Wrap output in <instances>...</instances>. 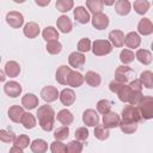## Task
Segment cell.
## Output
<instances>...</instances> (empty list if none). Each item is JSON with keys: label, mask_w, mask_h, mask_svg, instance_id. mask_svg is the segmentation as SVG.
I'll list each match as a JSON object with an SVG mask.
<instances>
[{"label": "cell", "mask_w": 153, "mask_h": 153, "mask_svg": "<svg viewBox=\"0 0 153 153\" xmlns=\"http://www.w3.org/2000/svg\"><path fill=\"white\" fill-rule=\"evenodd\" d=\"M23 151H24V149H22L20 147H18V146H16V145L10 149V152H19V153H23Z\"/></svg>", "instance_id": "cell-53"}, {"label": "cell", "mask_w": 153, "mask_h": 153, "mask_svg": "<svg viewBox=\"0 0 153 153\" xmlns=\"http://www.w3.org/2000/svg\"><path fill=\"white\" fill-rule=\"evenodd\" d=\"M137 109L141 114L142 120H151L153 117V98L149 96H142L137 103Z\"/></svg>", "instance_id": "cell-2"}, {"label": "cell", "mask_w": 153, "mask_h": 153, "mask_svg": "<svg viewBox=\"0 0 153 153\" xmlns=\"http://www.w3.org/2000/svg\"><path fill=\"white\" fill-rule=\"evenodd\" d=\"M37 118L41 128L45 131H50L54 127V118H55L54 109L48 104L41 105L37 110Z\"/></svg>", "instance_id": "cell-1"}, {"label": "cell", "mask_w": 153, "mask_h": 153, "mask_svg": "<svg viewBox=\"0 0 153 153\" xmlns=\"http://www.w3.org/2000/svg\"><path fill=\"white\" fill-rule=\"evenodd\" d=\"M82 122L87 127H96L99 123V116L96 110L93 109H87L82 114Z\"/></svg>", "instance_id": "cell-8"}, {"label": "cell", "mask_w": 153, "mask_h": 153, "mask_svg": "<svg viewBox=\"0 0 153 153\" xmlns=\"http://www.w3.org/2000/svg\"><path fill=\"white\" fill-rule=\"evenodd\" d=\"M20 73V66L16 61H8L5 65V74L10 78H16Z\"/></svg>", "instance_id": "cell-21"}, {"label": "cell", "mask_w": 153, "mask_h": 153, "mask_svg": "<svg viewBox=\"0 0 153 153\" xmlns=\"http://www.w3.org/2000/svg\"><path fill=\"white\" fill-rule=\"evenodd\" d=\"M84 82V75L76 71H72L68 73V76H67V81H66V85L68 86H72V87H79L81 86Z\"/></svg>", "instance_id": "cell-11"}, {"label": "cell", "mask_w": 153, "mask_h": 153, "mask_svg": "<svg viewBox=\"0 0 153 153\" xmlns=\"http://www.w3.org/2000/svg\"><path fill=\"white\" fill-rule=\"evenodd\" d=\"M91 49L96 56H104L112 51V44L106 39H96L91 44Z\"/></svg>", "instance_id": "cell-3"}, {"label": "cell", "mask_w": 153, "mask_h": 153, "mask_svg": "<svg viewBox=\"0 0 153 153\" xmlns=\"http://www.w3.org/2000/svg\"><path fill=\"white\" fill-rule=\"evenodd\" d=\"M133 7H134L136 13L145 14L149 10V2L147 0H135L133 4Z\"/></svg>", "instance_id": "cell-34"}, {"label": "cell", "mask_w": 153, "mask_h": 153, "mask_svg": "<svg viewBox=\"0 0 153 153\" xmlns=\"http://www.w3.org/2000/svg\"><path fill=\"white\" fill-rule=\"evenodd\" d=\"M23 32L27 38H35L39 33V26L35 22H29L27 24H25V26L23 29Z\"/></svg>", "instance_id": "cell-22"}, {"label": "cell", "mask_w": 153, "mask_h": 153, "mask_svg": "<svg viewBox=\"0 0 153 153\" xmlns=\"http://www.w3.org/2000/svg\"><path fill=\"white\" fill-rule=\"evenodd\" d=\"M91 49V41L88 38H81L78 42V50L80 53H86Z\"/></svg>", "instance_id": "cell-47"}, {"label": "cell", "mask_w": 153, "mask_h": 153, "mask_svg": "<svg viewBox=\"0 0 153 153\" xmlns=\"http://www.w3.org/2000/svg\"><path fill=\"white\" fill-rule=\"evenodd\" d=\"M56 25H57V29L61 32H63V33L71 32L72 31V27H73L72 20L67 16H60L57 18V20H56Z\"/></svg>", "instance_id": "cell-18"}, {"label": "cell", "mask_w": 153, "mask_h": 153, "mask_svg": "<svg viewBox=\"0 0 153 153\" xmlns=\"http://www.w3.org/2000/svg\"><path fill=\"white\" fill-rule=\"evenodd\" d=\"M35 2H36V5H38L41 7H45L50 4V0H35Z\"/></svg>", "instance_id": "cell-52"}, {"label": "cell", "mask_w": 153, "mask_h": 153, "mask_svg": "<svg viewBox=\"0 0 153 153\" xmlns=\"http://www.w3.org/2000/svg\"><path fill=\"white\" fill-rule=\"evenodd\" d=\"M91 23H92V26L94 29H97V30H104L109 25V18L103 12H98V13H94L93 14V17L91 18Z\"/></svg>", "instance_id": "cell-6"}, {"label": "cell", "mask_w": 153, "mask_h": 153, "mask_svg": "<svg viewBox=\"0 0 153 153\" xmlns=\"http://www.w3.org/2000/svg\"><path fill=\"white\" fill-rule=\"evenodd\" d=\"M116 93H117L118 99H120L121 102L128 103V99H129V96H130V93H131V90H130V87H129L128 85L123 84V85L118 88V91H117Z\"/></svg>", "instance_id": "cell-36"}, {"label": "cell", "mask_w": 153, "mask_h": 153, "mask_svg": "<svg viewBox=\"0 0 153 153\" xmlns=\"http://www.w3.org/2000/svg\"><path fill=\"white\" fill-rule=\"evenodd\" d=\"M14 145L16 146H18V147H20L22 149H25L27 146H29V143H30V139H29V136L27 135H25V134H22V135H19V136H17L16 139H14Z\"/></svg>", "instance_id": "cell-43"}, {"label": "cell", "mask_w": 153, "mask_h": 153, "mask_svg": "<svg viewBox=\"0 0 153 153\" xmlns=\"http://www.w3.org/2000/svg\"><path fill=\"white\" fill-rule=\"evenodd\" d=\"M86 7L88 8L90 12H92L94 14V13L102 12L104 5H103L102 0H86Z\"/></svg>", "instance_id": "cell-35"}, {"label": "cell", "mask_w": 153, "mask_h": 153, "mask_svg": "<svg viewBox=\"0 0 153 153\" xmlns=\"http://www.w3.org/2000/svg\"><path fill=\"white\" fill-rule=\"evenodd\" d=\"M142 96H143L142 91H131V93L129 96V99H128V103L131 104V105H137V103L140 102Z\"/></svg>", "instance_id": "cell-48"}, {"label": "cell", "mask_w": 153, "mask_h": 153, "mask_svg": "<svg viewBox=\"0 0 153 153\" xmlns=\"http://www.w3.org/2000/svg\"><path fill=\"white\" fill-rule=\"evenodd\" d=\"M14 2H17V4H23V2H25L26 0H13Z\"/></svg>", "instance_id": "cell-56"}, {"label": "cell", "mask_w": 153, "mask_h": 153, "mask_svg": "<svg viewBox=\"0 0 153 153\" xmlns=\"http://www.w3.org/2000/svg\"><path fill=\"white\" fill-rule=\"evenodd\" d=\"M0 62H1V56H0Z\"/></svg>", "instance_id": "cell-57"}, {"label": "cell", "mask_w": 153, "mask_h": 153, "mask_svg": "<svg viewBox=\"0 0 153 153\" xmlns=\"http://www.w3.org/2000/svg\"><path fill=\"white\" fill-rule=\"evenodd\" d=\"M109 128H106L104 124H97L94 128V136L98 140H105L109 137Z\"/></svg>", "instance_id": "cell-38"}, {"label": "cell", "mask_w": 153, "mask_h": 153, "mask_svg": "<svg viewBox=\"0 0 153 153\" xmlns=\"http://www.w3.org/2000/svg\"><path fill=\"white\" fill-rule=\"evenodd\" d=\"M118 127L124 134H133L137 129V123L136 122H128V121H120Z\"/></svg>", "instance_id": "cell-33"}, {"label": "cell", "mask_w": 153, "mask_h": 153, "mask_svg": "<svg viewBox=\"0 0 153 153\" xmlns=\"http://www.w3.org/2000/svg\"><path fill=\"white\" fill-rule=\"evenodd\" d=\"M50 151L53 153H65L66 152V145L61 142V140H55L50 145Z\"/></svg>", "instance_id": "cell-45"}, {"label": "cell", "mask_w": 153, "mask_h": 153, "mask_svg": "<svg viewBox=\"0 0 153 153\" xmlns=\"http://www.w3.org/2000/svg\"><path fill=\"white\" fill-rule=\"evenodd\" d=\"M71 72V68L67 67V66H60L56 71V75H55V79L59 84L61 85H66V81H67V76H68V73Z\"/></svg>", "instance_id": "cell-27"}, {"label": "cell", "mask_w": 153, "mask_h": 153, "mask_svg": "<svg viewBox=\"0 0 153 153\" xmlns=\"http://www.w3.org/2000/svg\"><path fill=\"white\" fill-rule=\"evenodd\" d=\"M84 80L86 81V84H88V85L92 86V87L99 86V85H100V81H102L100 75H99L98 73L93 72V71L86 72V74H85V76H84Z\"/></svg>", "instance_id": "cell-26"}, {"label": "cell", "mask_w": 153, "mask_h": 153, "mask_svg": "<svg viewBox=\"0 0 153 153\" xmlns=\"http://www.w3.org/2000/svg\"><path fill=\"white\" fill-rule=\"evenodd\" d=\"M128 86L130 87L131 91H142V84L139 79H134L133 81H130V84Z\"/></svg>", "instance_id": "cell-50"}, {"label": "cell", "mask_w": 153, "mask_h": 153, "mask_svg": "<svg viewBox=\"0 0 153 153\" xmlns=\"http://www.w3.org/2000/svg\"><path fill=\"white\" fill-rule=\"evenodd\" d=\"M81 151H82V143L79 140H73L68 142V145L66 146V152L69 153H80Z\"/></svg>", "instance_id": "cell-42"}, {"label": "cell", "mask_w": 153, "mask_h": 153, "mask_svg": "<svg viewBox=\"0 0 153 153\" xmlns=\"http://www.w3.org/2000/svg\"><path fill=\"white\" fill-rule=\"evenodd\" d=\"M123 85V82H121V81H118V80H112L110 84H109V88H110V91L111 92H117L118 91V88L121 87Z\"/></svg>", "instance_id": "cell-51"}, {"label": "cell", "mask_w": 153, "mask_h": 153, "mask_svg": "<svg viewBox=\"0 0 153 153\" xmlns=\"http://www.w3.org/2000/svg\"><path fill=\"white\" fill-rule=\"evenodd\" d=\"M135 57L142 65H149L152 62V54L147 49H139L135 54Z\"/></svg>", "instance_id": "cell-28"}, {"label": "cell", "mask_w": 153, "mask_h": 153, "mask_svg": "<svg viewBox=\"0 0 153 153\" xmlns=\"http://www.w3.org/2000/svg\"><path fill=\"white\" fill-rule=\"evenodd\" d=\"M73 14H74L75 20H76L78 23H80V24H87V23L91 20L88 11H87L85 7H82V6H78V7L74 10V13H73Z\"/></svg>", "instance_id": "cell-16"}, {"label": "cell", "mask_w": 153, "mask_h": 153, "mask_svg": "<svg viewBox=\"0 0 153 153\" xmlns=\"http://www.w3.org/2000/svg\"><path fill=\"white\" fill-rule=\"evenodd\" d=\"M57 11L65 13V12H68L73 8L74 6V1L73 0H57L56 4H55Z\"/></svg>", "instance_id": "cell-37"}, {"label": "cell", "mask_w": 153, "mask_h": 153, "mask_svg": "<svg viewBox=\"0 0 153 153\" xmlns=\"http://www.w3.org/2000/svg\"><path fill=\"white\" fill-rule=\"evenodd\" d=\"M142 84V86L147 87V88H152L153 87V73L151 71H145L140 74V79H139Z\"/></svg>", "instance_id": "cell-32"}, {"label": "cell", "mask_w": 153, "mask_h": 153, "mask_svg": "<svg viewBox=\"0 0 153 153\" xmlns=\"http://www.w3.org/2000/svg\"><path fill=\"white\" fill-rule=\"evenodd\" d=\"M97 110L98 112H100L102 115L109 112L111 110V103L106 99H100L98 103H97Z\"/></svg>", "instance_id": "cell-44"}, {"label": "cell", "mask_w": 153, "mask_h": 153, "mask_svg": "<svg viewBox=\"0 0 153 153\" xmlns=\"http://www.w3.org/2000/svg\"><path fill=\"white\" fill-rule=\"evenodd\" d=\"M141 120H142V117H141V114H140L136 105L129 104V105L124 106V109L122 110V121L139 123Z\"/></svg>", "instance_id": "cell-4"}, {"label": "cell", "mask_w": 153, "mask_h": 153, "mask_svg": "<svg viewBox=\"0 0 153 153\" xmlns=\"http://www.w3.org/2000/svg\"><path fill=\"white\" fill-rule=\"evenodd\" d=\"M85 55L80 51H73L68 56V62L73 68H81L85 63Z\"/></svg>", "instance_id": "cell-12"}, {"label": "cell", "mask_w": 153, "mask_h": 153, "mask_svg": "<svg viewBox=\"0 0 153 153\" xmlns=\"http://www.w3.org/2000/svg\"><path fill=\"white\" fill-rule=\"evenodd\" d=\"M4 91L8 97L17 98L22 93V86L17 81H7L4 86Z\"/></svg>", "instance_id": "cell-9"}, {"label": "cell", "mask_w": 153, "mask_h": 153, "mask_svg": "<svg viewBox=\"0 0 153 153\" xmlns=\"http://www.w3.org/2000/svg\"><path fill=\"white\" fill-rule=\"evenodd\" d=\"M20 123L23 124V127L25 129H32L36 127V118L30 112H24L20 120Z\"/></svg>", "instance_id": "cell-29"}, {"label": "cell", "mask_w": 153, "mask_h": 153, "mask_svg": "<svg viewBox=\"0 0 153 153\" xmlns=\"http://www.w3.org/2000/svg\"><path fill=\"white\" fill-rule=\"evenodd\" d=\"M68 135H69V128H68V126L59 127V128L54 131V137H55L56 140H61V141H62V140L67 139Z\"/></svg>", "instance_id": "cell-41"}, {"label": "cell", "mask_w": 153, "mask_h": 153, "mask_svg": "<svg viewBox=\"0 0 153 153\" xmlns=\"http://www.w3.org/2000/svg\"><path fill=\"white\" fill-rule=\"evenodd\" d=\"M131 73H133V71H131L130 67H128V66H120V67L116 68L115 80H118V81L126 84L129 80V76H130Z\"/></svg>", "instance_id": "cell-14"}, {"label": "cell", "mask_w": 153, "mask_h": 153, "mask_svg": "<svg viewBox=\"0 0 153 153\" xmlns=\"http://www.w3.org/2000/svg\"><path fill=\"white\" fill-rule=\"evenodd\" d=\"M56 118H57V121H59L61 124H63V126H69V124L73 122V120H74L73 114H72L69 110H67V109L60 110V111L57 112V115H56Z\"/></svg>", "instance_id": "cell-24"}, {"label": "cell", "mask_w": 153, "mask_h": 153, "mask_svg": "<svg viewBox=\"0 0 153 153\" xmlns=\"http://www.w3.org/2000/svg\"><path fill=\"white\" fill-rule=\"evenodd\" d=\"M75 139L79 141H84L88 137V130L86 129V127H80L75 130Z\"/></svg>", "instance_id": "cell-49"}, {"label": "cell", "mask_w": 153, "mask_h": 153, "mask_svg": "<svg viewBox=\"0 0 153 153\" xmlns=\"http://www.w3.org/2000/svg\"><path fill=\"white\" fill-rule=\"evenodd\" d=\"M103 5H106V6H111L115 4V0H102Z\"/></svg>", "instance_id": "cell-54"}, {"label": "cell", "mask_w": 153, "mask_h": 153, "mask_svg": "<svg viewBox=\"0 0 153 153\" xmlns=\"http://www.w3.org/2000/svg\"><path fill=\"white\" fill-rule=\"evenodd\" d=\"M59 91L56 87L51 86V85H48V86H44L42 90H41V96L43 98V100H45L47 103H51V102H55L57 98H59Z\"/></svg>", "instance_id": "cell-7"}, {"label": "cell", "mask_w": 153, "mask_h": 153, "mask_svg": "<svg viewBox=\"0 0 153 153\" xmlns=\"http://www.w3.org/2000/svg\"><path fill=\"white\" fill-rule=\"evenodd\" d=\"M134 59H135V54L130 49H123L121 51V54H120V60L124 65H128V63L133 62Z\"/></svg>", "instance_id": "cell-40"}, {"label": "cell", "mask_w": 153, "mask_h": 153, "mask_svg": "<svg viewBox=\"0 0 153 153\" xmlns=\"http://www.w3.org/2000/svg\"><path fill=\"white\" fill-rule=\"evenodd\" d=\"M47 51L51 55H56L59 53H61L62 50V44L59 42V41H49L47 43Z\"/></svg>", "instance_id": "cell-39"}, {"label": "cell", "mask_w": 153, "mask_h": 153, "mask_svg": "<svg viewBox=\"0 0 153 153\" xmlns=\"http://www.w3.org/2000/svg\"><path fill=\"white\" fill-rule=\"evenodd\" d=\"M59 98L65 106H69L73 105V103L75 102V93L72 88H63L59 93Z\"/></svg>", "instance_id": "cell-13"}, {"label": "cell", "mask_w": 153, "mask_h": 153, "mask_svg": "<svg viewBox=\"0 0 153 153\" xmlns=\"http://www.w3.org/2000/svg\"><path fill=\"white\" fill-rule=\"evenodd\" d=\"M22 105L25 109H27V110H32V109L37 108V105H38V98H37V96H35L33 93H26L22 98Z\"/></svg>", "instance_id": "cell-20"}, {"label": "cell", "mask_w": 153, "mask_h": 153, "mask_svg": "<svg viewBox=\"0 0 153 153\" xmlns=\"http://www.w3.org/2000/svg\"><path fill=\"white\" fill-rule=\"evenodd\" d=\"M120 121H121V118H120V116L116 112L109 111V112H106V114L103 115V124L106 128H109V129L118 127Z\"/></svg>", "instance_id": "cell-10"}, {"label": "cell", "mask_w": 153, "mask_h": 153, "mask_svg": "<svg viewBox=\"0 0 153 153\" xmlns=\"http://www.w3.org/2000/svg\"><path fill=\"white\" fill-rule=\"evenodd\" d=\"M42 36H43V38L47 42H49V41H57V38H59V31L55 27H53V26H47L43 30Z\"/></svg>", "instance_id": "cell-31"}, {"label": "cell", "mask_w": 153, "mask_h": 153, "mask_svg": "<svg viewBox=\"0 0 153 153\" xmlns=\"http://www.w3.org/2000/svg\"><path fill=\"white\" fill-rule=\"evenodd\" d=\"M14 139H16V135L12 131H8L6 129H1L0 130V141H2V142H12V141H14Z\"/></svg>", "instance_id": "cell-46"}, {"label": "cell", "mask_w": 153, "mask_h": 153, "mask_svg": "<svg viewBox=\"0 0 153 153\" xmlns=\"http://www.w3.org/2000/svg\"><path fill=\"white\" fill-rule=\"evenodd\" d=\"M109 42L117 47V48H121L123 44H124V33L123 31L121 30H112L110 31L109 33Z\"/></svg>", "instance_id": "cell-15"}, {"label": "cell", "mask_w": 153, "mask_h": 153, "mask_svg": "<svg viewBox=\"0 0 153 153\" xmlns=\"http://www.w3.org/2000/svg\"><path fill=\"white\" fill-rule=\"evenodd\" d=\"M137 31L140 35L148 36L153 32V24L149 18H142L137 24Z\"/></svg>", "instance_id": "cell-17"}, {"label": "cell", "mask_w": 153, "mask_h": 153, "mask_svg": "<svg viewBox=\"0 0 153 153\" xmlns=\"http://www.w3.org/2000/svg\"><path fill=\"white\" fill-rule=\"evenodd\" d=\"M6 22L7 24L13 29H19L24 24V17L20 12L11 11L6 14Z\"/></svg>", "instance_id": "cell-5"}, {"label": "cell", "mask_w": 153, "mask_h": 153, "mask_svg": "<svg viewBox=\"0 0 153 153\" xmlns=\"http://www.w3.org/2000/svg\"><path fill=\"white\" fill-rule=\"evenodd\" d=\"M131 10V5L128 0H117L115 4V11L120 16H127Z\"/></svg>", "instance_id": "cell-25"}, {"label": "cell", "mask_w": 153, "mask_h": 153, "mask_svg": "<svg viewBox=\"0 0 153 153\" xmlns=\"http://www.w3.org/2000/svg\"><path fill=\"white\" fill-rule=\"evenodd\" d=\"M30 148L33 153H44L48 149V143L43 139H36L30 145Z\"/></svg>", "instance_id": "cell-30"}, {"label": "cell", "mask_w": 153, "mask_h": 153, "mask_svg": "<svg viewBox=\"0 0 153 153\" xmlns=\"http://www.w3.org/2000/svg\"><path fill=\"white\" fill-rule=\"evenodd\" d=\"M7 114H8V117H10L11 121H13L16 123H19L20 120H22V116L24 114V109L22 106H19V105H12L8 109Z\"/></svg>", "instance_id": "cell-23"}, {"label": "cell", "mask_w": 153, "mask_h": 153, "mask_svg": "<svg viewBox=\"0 0 153 153\" xmlns=\"http://www.w3.org/2000/svg\"><path fill=\"white\" fill-rule=\"evenodd\" d=\"M141 43V38L139 36V33L131 31L129 33H127V36H124V44L128 47V48H131V49H135V48H139Z\"/></svg>", "instance_id": "cell-19"}, {"label": "cell", "mask_w": 153, "mask_h": 153, "mask_svg": "<svg viewBox=\"0 0 153 153\" xmlns=\"http://www.w3.org/2000/svg\"><path fill=\"white\" fill-rule=\"evenodd\" d=\"M5 79H6L5 72H2V71L0 69V82H1V81H5Z\"/></svg>", "instance_id": "cell-55"}]
</instances>
